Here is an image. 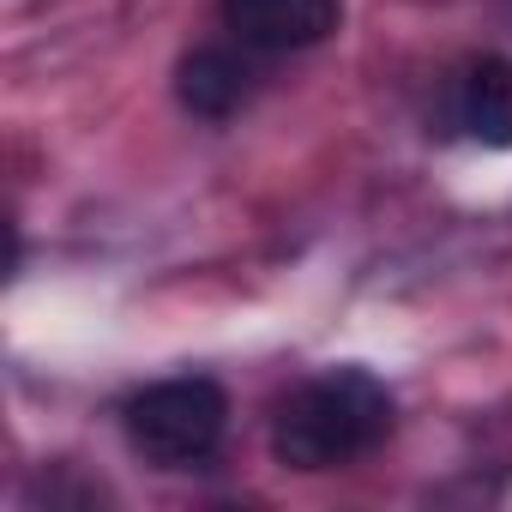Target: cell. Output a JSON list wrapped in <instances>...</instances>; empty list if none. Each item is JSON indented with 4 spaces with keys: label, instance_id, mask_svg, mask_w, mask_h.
<instances>
[{
    "label": "cell",
    "instance_id": "4",
    "mask_svg": "<svg viewBox=\"0 0 512 512\" xmlns=\"http://www.w3.org/2000/svg\"><path fill=\"white\" fill-rule=\"evenodd\" d=\"M458 127L476 145H488V151L512 145V61L482 55L464 73V85H458Z\"/></svg>",
    "mask_w": 512,
    "mask_h": 512
},
{
    "label": "cell",
    "instance_id": "5",
    "mask_svg": "<svg viewBox=\"0 0 512 512\" xmlns=\"http://www.w3.org/2000/svg\"><path fill=\"white\" fill-rule=\"evenodd\" d=\"M247 61L241 55H229V49H193L187 61H181V73H175V97L193 109V115H205V121H223V115H235L241 103H247Z\"/></svg>",
    "mask_w": 512,
    "mask_h": 512
},
{
    "label": "cell",
    "instance_id": "3",
    "mask_svg": "<svg viewBox=\"0 0 512 512\" xmlns=\"http://www.w3.org/2000/svg\"><path fill=\"white\" fill-rule=\"evenodd\" d=\"M344 0H223V25L247 43V49H314L338 31Z\"/></svg>",
    "mask_w": 512,
    "mask_h": 512
},
{
    "label": "cell",
    "instance_id": "1",
    "mask_svg": "<svg viewBox=\"0 0 512 512\" xmlns=\"http://www.w3.org/2000/svg\"><path fill=\"white\" fill-rule=\"evenodd\" d=\"M392 422H398V404L368 368H332L284 398L272 422V452L290 470H338L386 446Z\"/></svg>",
    "mask_w": 512,
    "mask_h": 512
},
{
    "label": "cell",
    "instance_id": "2",
    "mask_svg": "<svg viewBox=\"0 0 512 512\" xmlns=\"http://www.w3.org/2000/svg\"><path fill=\"white\" fill-rule=\"evenodd\" d=\"M223 428H229V398L205 374L157 380V386H145L127 404V440H133V452H145L163 470L205 464L223 446Z\"/></svg>",
    "mask_w": 512,
    "mask_h": 512
}]
</instances>
